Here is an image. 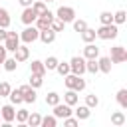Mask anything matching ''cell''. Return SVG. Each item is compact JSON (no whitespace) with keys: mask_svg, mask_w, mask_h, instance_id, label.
<instances>
[{"mask_svg":"<svg viewBox=\"0 0 127 127\" xmlns=\"http://www.w3.org/2000/svg\"><path fill=\"white\" fill-rule=\"evenodd\" d=\"M8 26H10V14L8 10L0 8V28H8Z\"/></svg>","mask_w":127,"mask_h":127,"instance_id":"cell-26","label":"cell"},{"mask_svg":"<svg viewBox=\"0 0 127 127\" xmlns=\"http://www.w3.org/2000/svg\"><path fill=\"white\" fill-rule=\"evenodd\" d=\"M36 18H38V14L32 10V6H28V8H24V12H22V22L26 24V26H30V24H34L36 22Z\"/></svg>","mask_w":127,"mask_h":127,"instance_id":"cell-12","label":"cell"},{"mask_svg":"<svg viewBox=\"0 0 127 127\" xmlns=\"http://www.w3.org/2000/svg\"><path fill=\"white\" fill-rule=\"evenodd\" d=\"M99 22L101 24H113V14L111 12H101L99 14Z\"/></svg>","mask_w":127,"mask_h":127,"instance_id":"cell-34","label":"cell"},{"mask_svg":"<svg viewBox=\"0 0 127 127\" xmlns=\"http://www.w3.org/2000/svg\"><path fill=\"white\" fill-rule=\"evenodd\" d=\"M0 117H2V121L4 123H12L14 121V117H16V111H14V105H4L2 109H0Z\"/></svg>","mask_w":127,"mask_h":127,"instance_id":"cell-10","label":"cell"},{"mask_svg":"<svg viewBox=\"0 0 127 127\" xmlns=\"http://www.w3.org/2000/svg\"><path fill=\"white\" fill-rule=\"evenodd\" d=\"M97 56H99V48L89 42V44L83 48V58H85V60H95Z\"/></svg>","mask_w":127,"mask_h":127,"instance_id":"cell-13","label":"cell"},{"mask_svg":"<svg viewBox=\"0 0 127 127\" xmlns=\"http://www.w3.org/2000/svg\"><path fill=\"white\" fill-rule=\"evenodd\" d=\"M30 58V50H28V46H18L16 50H14V60L20 64V62H26Z\"/></svg>","mask_w":127,"mask_h":127,"instance_id":"cell-11","label":"cell"},{"mask_svg":"<svg viewBox=\"0 0 127 127\" xmlns=\"http://www.w3.org/2000/svg\"><path fill=\"white\" fill-rule=\"evenodd\" d=\"M85 105H87V107H97V105H99V99H97V95H95V93H91V95H85Z\"/></svg>","mask_w":127,"mask_h":127,"instance_id":"cell-33","label":"cell"},{"mask_svg":"<svg viewBox=\"0 0 127 127\" xmlns=\"http://www.w3.org/2000/svg\"><path fill=\"white\" fill-rule=\"evenodd\" d=\"M32 10L38 14V16H42L46 10H48V6H46V2H42V0H38V2H32Z\"/></svg>","mask_w":127,"mask_h":127,"instance_id":"cell-24","label":"cell"},{"mask_svg":"<svg viewBox=\"0 0 127 127\" xmlns=\"http://www.w3.org/2000/svg\"><path fill=\"white\" fill-rule=\"evenodd\" d=\"M38 38H40V40H42V42H44V44H52V42H54V40H56V32H54V30H50V28H48V30H42V32H40V36H38Z\"/></svg>","mask_w":127,"mask_h":127,"instance_id":"cell-16","label":"cell"},{"mask_svg":"<svg viewBox=\"0 0 127 127\" xmlns=\"http://www.w3.org/2000/svg\"><path fill=\"white\" fill-rule=\"evenodd\" d=\"M81 34V40L85 42V44H89V42H93L97 36H95V30H91V28H85L83 32H79Z\"/></svg>","mask_w":127,"mask_h":127,"instance_id":"cell-20","label":"cell"},{"mask_svg":"<svg viewBox=\"0 0 127 127\" xmlns=\"http://www.w3.org/2000/svg\"><path fill=\"white\" fill-rule=\"evenodd\" d=\"M77 91L75 89H67L65 93H64V103H67V105H75L77 103Z\"/></svg>","mask_w":127,"mask_h":127,"instance_id":"cell-17","label":"cell"},{"mask_svg":"<svg viewBox=\"0 0 127 127\" xmlns=\"http://www.w3.org/2000/svg\"><path fill=\"white\" fill-rule=\"evenodd\" d=\"M0 121H2V117H0Z\"/></svg>","mask_w":127,"mask_h":127,"instance_id":"cell-45","label":"cell"},{"mask_svg":"<svg viewBox=\"0 0 127 127\" xmlns=\"http://www.w3.org/2000/svg\"><path fill=\"white\" fill-rule=\"evenodd\" d=\"M85 71H89V73H97V71H99V67H97V58H95V60H85Z\"/></svg>","mask_w":127,"mask_h":127,"instance_id":"cell-27","label":"cell"},{"mask_svg":"<svg viewBox=\"0 0 127 127\" xmlns=\"http://www.w3.org/2000/svg\"><path fill=\"white\" fill-rule=\"evenodd\" d=\"M64 26H65V24H64L60 18H54V20L50 22V30H54V32H62V30H64Z\"/></svg>","mask_w":127,"mask_h":127,"instance_id":"cell-31","label":"cell"},{"mask_svg":"<svg viewBox=\"0 0 127 127\" xmlns=\"http://www.w3.org/2000/svg\"><path fill=\"white\" fill-rule=\"evenodd\" d=\"M10 89H12L10 83H8V81H2V83H0V97H8Z\"/></svg>","mask_w":127,"mask_h":127,"instance_id":"cell-39","label":"cell"},{"mask_svg":"<svg viewBox=\"0 0 127 127\" xmlns=\"http://www.w3.org/2000/svg\"><path fill=\"white\" fill-rule=\"evenodd\" d=\"M18 123H26V119H28V109H20V111H16V117H14Z\"/></svg>","mask_w":127,"mask_h":127,"instance_id":"cell-37","label":"cell"},{"mask_svg":"<svg viewBox=\"0 0 127 127\" xmlns=\"http://www.w3.org/2000/svg\"><path fill=\"white\" fill-rule=\"evenodd\" d=\"M42 2H56V0H42Z\"/></svg>","mask_w":127,"mask_h":127,"instance_id":"cell-44","label":"cell"},{"mask_svg":"<svg viewBox=\"0 0 127 127\" xmlns=\"http://www.w3.org/2000/svg\"><path fill=\"white\" fill-rule=\"evenodd\" d=\"M18 89H20V93H22V97H24L26 103H34V101H36V89H34L30 83H28V85H20Z\"/></svg>","mask_w":127,"mask_h":127,"instance_id":"cell-8","label":"cell"},{"mask_svg":"<svg viewBox=\"0 0 127 127\" xmlns=\"http://www.w3.org/2000/svg\"><path fill=\"white\" fill-rule=\"evenodd\" d=\"M117 103H119L123 109H127V89H125V87L117 91Z\"/></svg>","mask_w":127,"mask_h":127,"instance_id":"cell-25","label":"cell"},{"mask_svg":"<svg viewBox=\"0 0 127 127\" xmlns=\"http://www.w3.org/2000/svg\"><path fill=\"white\" fill-rule=\"evenodd\" d=\"M18 46H20V36H18L16 32H8V36H6V40H4V48H6L8 52H14Z\"/></svg>","mask_w":127,"mask_h":127,"instance_id":"cell-7","label":"cell"},{"mask_svg":"<svg viewBox=\"0 0 127 127\" xmlns=\"http://www.w3.org/2000/svg\"><path fill=\"white\" fill-rule=\"evenodd\" d=\"M87 28V22L85 20H73V30L75 32H83Z\"/></svg>","mask_w":127,"mask_h":127,"instance_id":"cell-38","label":"cell"},{"mask_svg":"<svg viewBox=\"0 0 127 127\" xmlns=\"http://www.w3.org/2000/svg\"><path fill=\"white\" fill-rule=\"evenodd\" d=\"M6 54H8V50H6L4 46H0V64H2L4 60H6Z\"/></svg>","mask_w":127,"mask_h":127,"instance_id":"cell-41","label":"cell"},{"mask_svg":"<svg viewBox=\"0 0 127 127\" xmlns=\"http://www.w3.org/2000/svg\"><path fill=\"white\" fill-rule=\"evenodd\" d=\"M30 69H32V73H36V75H46V65H44V62H40V60H34L32 62V65H30Z\"/></svg>","mask_w":127,"mask_h":127,"instance_id":"cell-14","label":"cell"},{"mask_svg":"<svg viewBox=\"0 0 127 127\" xmlns=\"http://www.w3.org/2000/svg\"><path fill=\"white\" fill-rule=\"evenodd\" d=\"M111 123L117 125V127L125 125V115H123V111H115V113H111Z\"/></svg>","mask_w":127,"mask_h":127,"instance_id":"cell-21","label":"cell"},{"mask_svg":"<svg viewBox=\"0 0 127 127\" xmlns=\"http://www.w3.org/2000/svg\"><path fill=\"white\" fill-rule=\"evenodd\" d=\"M18 2H20L24 8H28V6H32V2H34V0H18Z\"/></svg>","mask_w":127,"mask_h":127,"instance_id":"cell-43","label":"cell"},{"mask_svg":"<svg viewBox=\"0 0 127 127\" xmlns=\"http://www.w3.org/2000/svg\"><path fill=\"white\" fill-rule=\"evenodd\" d=\"M56 123H58V117H56V115H46V117H42V121H40L42 127H56Z\"/></svg>","mask_w":127,"mask_h":127,"instance_id":"cell-23","label":"cell"},{"mask_svg":"<svg viewBox=\"0 0 127 127\" xmlns=\"http://www.w3.org/2000/svg\"><path fill=\"white\" fill-rule=\"evenodd\" d=\"M44 65H46V69H56V65H58V58H56V56H50V58L44 62Z\"/></svg>","mask_w":127,"mask_h":127,"instance_id":"cell-36","label":"cell"},{"mask_svg":"<svg viewBox=\"0 0 127 127\" xmlns=\"http://www.w3.org/2000/svg\"><path fill=\"white\" fill-rule=\"evenodd\" d=\"M8 97H10V101H12L14 105H20V103H24V97H22V93H20V89H10V93H8Z\"/></svg>","mask_w":127,"mask_h":127,"instance_id":"cell-18","label":"cell"},{"mask_svg":"<svg viewBox=\"0 0 127 127\" xmlns=\"http://www.w3.org/2000/svg\"><path fill=\"white\" fill-rule=\"evenodd\" d=\"M127 20V14H125V10H117L115 14H113V24H123Z\"/></svg>","mask_w":127,"mask_h":127,"instance_id":"cell-30","label":"cell"},{"mask_svg":"<svg viewBox=\"0 0 127 127\" xmlns=\"http://www.w3.org/2000/svg\"><path fill=\"white\" fill-rule=\"evenodd\" d=\"M2 64H4V69H6V71H14V69L18 67V62H16L14 58H6Z\"/></svg>","mask_w":127,"mask_h":127,"instance_id":"cell-28","label":"cell"},{"mask_svg":"<svg viewBox=\"0 0 127 127\" xmlns=\"http://www.w3.org/2000/svg\"><path fill=\"white\" fill-rule=\"evenodd\" d=\"M56 16H58L64 24H67V22H73V20H75V10L69 8V6H60L58 12H56Z\"/></svg>","mask_w":127,"mask_h":127,"instance_id":"cell-3","label":"cell"},{"mask_svg":"<svg viewBox=\"0 0 127 127\" xmlns=\"http://www.w3.org/2000/svg\"><path fill=\"white\" fill-rule=\"evenodd\" d=\"M56 71H58L60 75H67V73H69V64H65V62H58Z\"/></svg>","mask_w":127,"mask_h":127,"instance_id":"cell-32","label":"cell"},{"mask_svg":"<svg viewBox=\"0 0 127 127\" xmlns=\"http://www.w3.org/2000/svg\"><path fill=\"white\" fill-rule=\"evenodd\" d=\"M64 83H65L67 89H75V91H83L85 89V79H81V75H75V73L64 75Z\"/></svg>","mask_w":127,"mask_h":127,"instance_id":"cell-2","label":"cell"},{"mask_svg":"<svg viewBox=\"0 0 127 127\" xmlns=\"http://www.w3.org/2000/svg\"><path fill=\"white\" fill-rule=\"evenodd\" d=\"M42 83H44V77H42V75H36V73H32V77H30V85L36 89V87H40Z\"/></svg>","mask_w":127,"mask_h":127,"instance_id":"cell-35","label":"cell"},{"mask_svg":"<svg viewBox=\"0 0 127 127\" xmlns=\"http://www.w3.org/2000/svg\"><path fill=\"white\" fill-rule=\"evenodd\" d=\"M69 73H75V75L85 73V58H79V56L71 58V62H69Z\"/></svg>","mask_w":127,"mask_h":127,"instance_id":"cell-5","label":"cell"},{"mask_svg":"<svg viewBox=\"0 0 127 127\" xmlns=\"http://www.w3.org/2000/svg\"><path fill=\"white\" fill-rule=\"evenodd\" d=\"M119 30H117V24H101V28L95 30V36L99 40H113L117 38Z\"/></svg>","mask_w":127,"mask_h":127,"instance_id":"cell-1","label":"cell"},{"mask_svg":"<svg viewBox=\"0 0 127 127\" xmlns=\"http://www.w3.org/2000/svg\"><path fill=\"white\" fill-rule=\"evenodd\" d=\"M6 36H8L6 28H0V42H4V40H6Z\"/></svg>","mask_w":127,"mask_h":127,"instance_id":"cell-42","label":"cell"},{"mask_svg":"<svg viewBox=\"0 0 127 127\" xmlns=\"http://www.w3.org/2000/svg\"><path fill=\"white\" fill-rule=\"evenodd\" d=\"M111 64H113V62H111V58H107V56L97 60V67H99V71H103V73H109V71H111Z\"/></svg>","mask_w":127,"mask_h":127,"instance_id":"cell-15","label":"cell"},{"mask_svg":"<svg viewBox=\"0 0 127 127\" xmlns=\"http://www.w3.org/2000/svg\"><path fill=\"white\" fill-rule=\"evenodd\" d=\"M54 115L60 119H64V117H69L71 115V105H67V103H56L54 105Z\"/></svg>","mask_w":127,"mask_h":127,"instance_id":"cell-9","label":"cell"},{"mask_svg":"<svg viewBox=\"0 0 127 127\" xmlns=\"http://www.w3.org/2000/svg\"><path fill=\"white\" fill-rule=\"evenodd\" d=\"M64 123H65L67 127H75V125L79 123V119H77V117H75V119H73V117H64Z\"/></svg>","mask_w":127,"mask_h":127,"instance_id":"cell-40","label":"cell"},{"mask_svg":"<svg viewBox=\"0 0 127 127\" xmlns=\"http://www.w3.org/2000/svg\"><path fill=\"white\" fill-rule=\"evenodd\" d=\"M38 36H40V30H38L36 26H32V24H30V26L20 34V40H22L24 44H32V42H36V40H38Z\"/></svg>","mask_w":127,"mask_h":127,"instance_id":"cell-4","label":"cell"},{"mask_svg":"<svg viewBox=\"0 0 127 127\" xmlns=\"http://www.w3.org/2000/svg\"><path fill=\"white\" fill-rule=\"evenodd\" d=\"M40 121H42V115H40V113H28L26 123H28L30 127H40Z\"/></svg>","mask_w":127,"mask_h":127,"instance_id":"cell-22","label":"cell"},{"mask_svg":"<svg viewBox=\"0 0 127 127\" xmlns=\"http://www.w3.org/2000/svg\"><path fill=\"white\" fill-rule=\"evenodd\" d=\"M127 60V50L123 46H113L111 48V62L113 64H123Z\"/></svg>","mask_w":127,"mask_h":127,"instance_id":"cell-6","label":"cell"},{"mask_svg":"<svg viewBox=\"0 0 127 127\" xmlns=\"http://www.w3.org/2000/svg\"><path fill=\"white\" fill-rule=\"evenodd\" d=\"M46 103H48L50 107H54L56 103H60V95H58L56 91H50V93L46 95Z\"/></svg>","mask_w":127,"mask_h":127,"instance_id":"cell-29","label":"cell"},{"mask_svg":"<svg viewBox=\"0 0 127 127\" xmlns=\"http://www.w3.org/2000/svg\"><path fill=\"white\" fill-rule=\"evenodd\" d=\"M89 115H91V107H87V105H79L75 109V117L77 119H87Z\"/></svg>","mask_w":127,"mask_h":127,"instance_id":"cell-19","label":"cell"}]
</instances>
